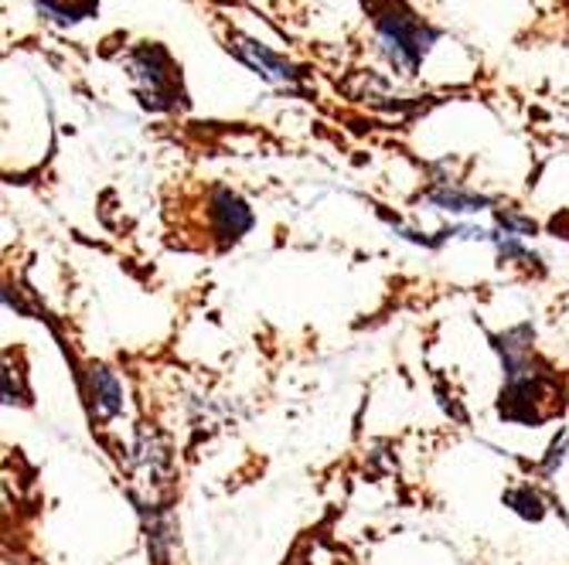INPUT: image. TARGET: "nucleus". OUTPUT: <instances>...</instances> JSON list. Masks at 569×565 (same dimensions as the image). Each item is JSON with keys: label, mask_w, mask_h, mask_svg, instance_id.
Returning a JSON list of instances; mask_svg holds the SVG:
<instances>
[{"label": "nucleus", "mask_w": 569, "mask_h": 565, "mask_svg": "<svg viewBox=\"0 0 569 565\" xmlns=\"http://www.w3.org/2000/svg\"><path fill=\"white\" fill-rule=\"evenodd\" d=\"M379 31H382V41L389 48L392 62L402 65L406 72L420 65V59L427 56V48L433 41V31H427L417 18L406 11H396V8L379 14Z\"/></svg>", "instance_id": "f257e3e1"}, {"label": "nucleus", "mask_w": 569, "mask_h": 565, "mask_svg": "<svg viewBox=\"0 0 569 565\" xmlns=\"http://www.w3.org/2000/svg\"><path fill=\"white\" fill-rule=\"evenodd\" d=\"M133 75H137V82H143V89H140L143 107H150V110L171 107L174 75H171V62L161 48H140L133 56Z\"/></svg>", "instance_id": "f03ea898"}, {"label": "nucleus", "mask_w": 569, "mask_h": 565, "mask_svg": "<svg viewBox=\"0 0 569 565\" xmlns=\"http://www.w3.org/2000/svg\"><path fill=\"white\" fill-rule=\"evenodd\" d=\"M212 222H216V235L222 245L239 242L249 229H252V212L246 209V201L232 191H219L212 201Z\"/></svg>", "instance_id": "7ed1b4c3"}, {"label": "nucleus", "mask_w": 569, "mask_h": 565, "mask_svg": "<svg viewBox=\"0 0 569 565\" xmlns=\"http://www.w3.org/2000/svg\"><path fill=\"white\" fill-rule=\"evenodd\" d=\"M86 382H89V398H92L96 420H113V416H120V408H123V385H120V379L110 369L92 365L89 375H86Z\"/></svg>", "instance_id": "20e7f679"}, {"label": "nucleus", "mask_w": 569, "mask_h": 565, "mask_svg": "<svg viewBox=\"0 0 569 565\" xmlns=\"http://www.w3.org/2000/svg\"><path fill=\"white\" fill-rule=\"evenodd\" d=\"M239 44V56L252 65V69H260L270 82H280V85H293L297 82V72L287 65V62H280L277 56H270L267 48H260V44H252V41H246V38H236Z\"/></svg>", "instance_id": "39448f33"}, {"label": "nucleus", "mask_w": 569, "mask_h": 565, "mask_svg": "<svg viewBox=\"0 0 569 565\" xmlns=\"http://www.w3.org/2000/svg\"><path fill=\"white\" fill-rule=\"evenodd\" d=\"M433 204H440V209H450V212H481L485 204H491L488 198H478V194H463L457 188H443V191H433L430 194Z\"/></svg>", "instance_id": "423d86ee"}, {"label": "nucleus", "mask_w": 569, "mask_h": 565, "mask_svg": "<svg viewBox=\"0 0 569 565\" xmlns=\"http://www.w3.org/2000/svg\"><path fill=\"white\" fill-rule=\"evenodd\" d=\"M38 4L59 21H79L96 11V0H38Z\"/></svg>", "instance_id": "0eeeda50"}, {"label": "nucleus", "mask_w": 569, "mask_h": 565, "mask_svg": "<svg viewBox=\"0 0 569 565\" xmlns=\"http://www.w3.org/2000/svg\"><path fill=\"white\" fill-rule=\"evenodd\" d=\"M505 504H511L522 518H536V522L542 518V501H539V494H532V487H515V491H508L505 494Z\"/></svg>", "instance_id": "6e6552de"}]
</instances>
